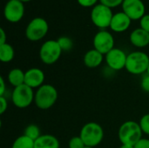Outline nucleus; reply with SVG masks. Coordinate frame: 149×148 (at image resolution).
I'll use <instances>...</instances> for the list:
<instances>
[{
  "label": "nucleus",
  "mask_w": 149,
  "mask_h": 148,
  "mask_svg": "<svg viewBox=\"0 0 149 148\" xmlns=\"http://www.w3.org/2000/svg\"><path fill=\"white\" fill-rule=\"evenodd\" d=\"M142 133L139 123L128 120L120 126L118 136L121 145L134 146L141 139H142Z\"/></svg>",
  "instance_id": "f257e3e1"
},
{
  "label": "nucleus",
  "mask_w": 149,
  "mask_h": 148,
  "mask_svg": "<svg viewBox=\"0 0 149 148\" xmlns=\"http://www.w3.org/2000/svg\"><path fill=\"white\" fill-rule=\"evenodd\" d=\"M79 137L86 147H94L101 143L104 138L102 126L96 122H89L83 126L80 130Z\"/></svg>",
  "instance_id": "f03ea898"
},
{
  "label": "nucleus",
  "mask_w": 149,
  "mask_h": 148,
  "mask_svg": "<svg viewBox=\"0 0 149 148\" xmlns=\"http://www.w3.org/2000/svg\"><path fill=\"white\" fill-rule=\"evenodd\" d=\"M57 99H58L57 89L53 85L46 84L38 88L35 93L34 102L38 108L41 110H47L54 106Z\"/></svg>",
  "instance_id": "7ed1b4c3"
},
{
  "label": "nucleus",
  "mask_w": 149,
  "mask_h": 148,
  "mask_svg": "<svg viewBox=\"0 0 149 148\" xmlns=\"http://www.w3.org/2000/svg\"><path fill=\"white\" fill-rule=\"evenodd\" d=\"M149 65L148 55L143 51H133L127 55L126 70L133 75H141L147 72Z\"/></svg>",
  "instance_id": "20e7f679"
},
{
  "label": "nucleus",
  "mask_w": 149,
  "mask_h": 148,
  "mask_svg": "<svg viewBox=\"0 0 149 148\" xmlns=\"http://www.w3.org/2000/svg\"><path fill=\"white\" fill-rule=\"evenodd\" d=\"M35 94L33 89L25 84L15 87L11 93V100L14 106L17 108L24 109L31 106L34 101Z\"/></svg>",
  "instance_id": "39448f33"
},
{
  "label": "nucleus",
  "mask_w": 149,
  "mask_h": 148,
  "mask_svg": "<svg viewBox=\"0 0 149 148\" xmlns=\"http://www.w3.org/2000/svg\"><path fill=\"white\" fill-rule=\"evenodd\" d=\"M62 51L57 40H47L40 47L39 58L44 64L52 65L58 60Z\"/></svg>",
  "instance_id": "423d86ee"
},
{
  "label": "nucleus",
  "mask_w": 149,
  "mask_h": 148,
  "mask_svg": "<svg viewBox=\"0 0 149 148\" xmlns=\"http://www.w3.org/2000/svg\"><path fill=\"white\" fill-rule=\"evenodd\" d=\"M113 14L112 9L100 3L96 4L91 11V20L93 24L100 29L110 27Z\"/></svg>",
  "instance_id": "0eeeda50"
},
{
  "label": "nucleus",
  "mask_w": 149,
  "mask_h": 148,
  "mask_svg": "<svg viewBox=\"0 0 149 148\" xmlns=\"http://www.w3.org/2000/svg\"><path fill=\"white\" fill-rule=\"evenodd\" d=\"M49 25L45 19L42 17L33 18L25 29V36L30 41H38L48 32Z\"/></svg>",
  "instance_id": "6e6552de"
},
{
  "label": "nucleus",
  "mask_w": 149,
  "mask_h": 148,
  "mask_svg": "<svg viewBox=\"0 0 149 148\" xmlns=\"http://www.w3.org/2000/svg\"><path fill=\"white\" fill-rule=\"evenodd\" d=\"M93 47L103 55L107 54L114 48V38L113 35L107 31H99L93 38Z\"/></svg>",
  "instance_id": "1a4fd4ad"
},
{
  "label": "nucleus",
  "mask_w": 149,
  "mask_h": 148,
  "mask_svg": "<svg viewBox=\"0 0 149 148\" xmlns=\"http://www.w3.org/2000/svg\"><path fill=\"white\" fill-rule=\"evenodd\" d=\"M4 17L10 23L19 22L24 14V3L20 0H10L4 6Z\"/></svg>",
  "instance_id": "9d476101"
},
{
  "label": "nucleus",
  "mask_w": 149,
  "mask_h": 148,
  "mask_svg": "<svg viewBox=\"0 0 149 148\" xmlns=\"http://www.w3.org/2000/svg\"><path fill=\"white\" fill-rule=\"evenodd\" d=\"M127 55L124 51L119 48H113L106 54V62L108 67L113 71H120L126 67Z\"/></svg>",
  "instance_id": "9b49d317"
},
{
  "label": "nucleus",
  "mask_w": 149,
  "mask_h": 148,
  "mask_svg": "<svg viewBox=\"0 0 149 148\" xmlns=\"http://www.w3.org/2000/svg\"><path fill=\"white\" fill-rule=\"evenodd\" d=\"M122 10L131 20H141L145 15V4L141 0H124Z\"/></svg>",
  "instance_id": "f8f14e48"
},
{
  "label": "nucleus",
  "mask_w": 149,
  "mask_h": 148,
  "mask_svg": "<svg viewBox=\"0 0 149 148\" xmlns=\"http://www.w3.org/2000/svg\"><path fill=\"white\" fill-rule=\"evenodd\" d=\"M44 81L45 73L39 68H31L24 73V84L32 89L42 86Z\"/></svg>",
  "instance_id": "ddd939ff"
},
{
  "label": "nucleus",
  "mask_w": 149,
  "mask_h": 148,
  "mask_svg": "<svg viewBox=\"0 0 149 148\" xmlns=\"http://www.w3.org/2000/svg\"><path fill=\"white\" fill-rule=\"evenodd\" d=\"M131 21L132 20L130 19V17L123 11L118 12L113 15L110 24V28L112 29V31L115 32H123L129 28Z\"/></svg>",
  "instance_id": "4468645a"
},
{
  "label": "nucleus",
  "mask_w": 149,
  "mask_h": 148,
  "mask_svg": "<svg viewBox=\"0 0 149 148\" xmlns=\"http://www.w3.org/2000/svg\"><path fill=\"white\" fill-rule=\"evenodd\" d=\"M131 44L138 48H143L149 44V32L141 28L135 29L129 37Z\"/></svg>",
  "instance_id": "2eb2a0df"
},
{
  "label": "nucleus",
  "mask_w": 149,
  "mask_h": 148,
  "mask_svg": "<svg viewBox=\"0 0 149 148\" xmlns=\"http://www.w3.org/2000/svg\"><path fill=\"white\" fill-rule=\"evenodd\" d=\"M103 54L95 49L89 50L84 56V64L88 68H96L103 62Z\"/></svg>",
  "instance_id": "dca6fc26"
},
{
  "label": "nucleus",
  "mask_w": 149,
  "mask_h": 148,
  "mask_svg": "<svg viewBox=\"0 0 149 148\" xmlns=\"http://www.w3.org/2000/svg\"><path fill=\"white\" fill-rule=\"evenodd\" d=\"M34 148H59V141L52 134H42L34 141Z\"/></svg>",
  "instance_id": "f3484780"
},
{
  "label": "nucleus",
  "mask_w": 149,
  "mask_h": 148,
  "mask_svg": "<svg viewBox=\"0 0 149 148\" xmlns=\"http://www.w3.org/2000/svg\"><path fill=\"white\" fill-rule=\"evenodd\" d=\"M24 73L19 68H14L8 73V81L15 88L24 84Z\"/></svg>",
  "instance_id": "a211bd4d"
},
{
  "label": "nucleus",
  "mask_w": 149,
  "mask_h": 148,
  "mask_svg": "<svg viewBox=\"0 0 149 148\" xmlns=\"http://www.w3.org/2000/svg\"><path fill=\"white\" fill-rule=\"evenodd\" d=\"M14 48L8 43L0 44V60L3 63H9L14 58Z\"/></svg>",
  "instance_id": "6ab92c4d"
},
{
  "label": "nucleus",
  "mask_w": 149,
  "mask_h": 148,
  "mask_svg": "<svg viewBox=\"0 0 149 148\" xmlns=\"http://www.w3.org/2000/svg\"><path fill=\"white\" fill-rule=\"evenodd\" d=\"M11 148H34V140L23 134L14 140Z\"/></svg>",
  "instance_id": "aec40b11"
},
{
  "label": "nucleus",
  "mask_w": 149,
  "mask_h": 148,
  "mask_svg": "<svg viewBox=\"0 0 149 148\" xmlns=\"http://www.w3.org/2000/svg\"><path fill=\"white\" fill-rule=\"evenodd\" d=\"M25 136L29 137L30 139H31L32 140H36L37 139H38L42 134H40V130L38 128V126L34 125V124H31V125H29L25 129H24V133Z\"/></svg>",
  "instance_id": "412c9836"
},
{
  "label": "nucleus",
  "mask_w": 149,
  "mask_h": 148,
  "mask_svg": "<svg viewBox=\"0 0 149 148\" xmlns=\"http://www.w3.org/2000/svg\"><path fill=\"white\" fill-rule=\"evenodd\" d=\"M58 43L62 49L63 51H70L72 48V41L70 38L68 37H60L58 40Z\"/></svg>",
  "instance_id": "4be33fe9"
},
{
  "label": "nucleus",
  "mask_w": 149,
  "mask_h": 148,
  "mask_svg": "<svg viewBox=\"0 0 149 148\" xmlns=\"http://www.w3.org/2000/svg\"><path fill=\"white\" fill-rule=\"evenodd\" d=\"M140 126L143 133L149 135V113H147L140 120Z\"/></svg>",
  "instance_id": "5701e85b"
},
{
  "label": "nucleus",
  "mask_w": 149,
  "mask_h": 148,
  "mask_svg": "<svg viewBox=\"0 0 149 148\" xmlns=\"http://www.w3.org/2000/svg\"><path fill=\"white\" fill-rule=\"evenodd\" d=\"M86 147L83 140H81V138L79 136H76L72 138L69 140L68 143V147L69 148H84Z\"/></svg>",
  "instance_id": "b1692460"
},
{
  "label": "nucleus",
  "mask_w": 149,
  "mask_h": 148,
  "mask_svg": "<svg viewBox=\"0 0 149 148\" xmlns=\"http://www.w3.org/2000/svg\"><path fill=\"white\" fill-rule=\"evenodd\" d=\"M100 3L112 9L119 6L120 4H122L124 0H100Z\"/></svg>",
  "instance_id": "393cba45"
},
{
  "label": "nucleus",
  "mask_w": 149,
  "mask_h": 148,
  "mask_svg": "<svg viewBox=\"0 0 149 148\" xmlns=\"http://www.w3.org/2000/svg\"><path fill=\"white\" fill-rule=\"evenodd\" d=\"M140 24H141V29H143L144 31L149 32V14L144 15L142 17V18L140 20Z\"/></svg>",
  "instance_id": "a878e982"
},
{
  "label": "nucleus",
  "mask_w": 149,
  "mask_h": 148,
  "mask_svg": "<svg viewBox=\"0 0 149 148\" xmlns=\"http://www.w3.org/2000/svg\"><path fill=\"white\" fill-rule=\"evenodd\" d=\"M77 1L81 6L87 8V7H92V6L94 7L96 5L97 2L100 0H77Z\"/></svg>",
  "instance_id": "bb28decb"
},
{
  "label": "nucleus",
  "mask_w": 149,
  "mask_h": 148,
  "mask_svg": "<svg viewBox=\"0 0 149 148\" xmlns=\"http://www.w3.org/2000/svg\"><path fill=\"white\" fill-rule=\"evenodd\" d=\"M141 88L144 92H149V75L147 74L143 77L142 80H141Z\"/></svg>",
  "instance_id": "cd10ccee"
},
{
  "label": "nucleus",
  "mask_w": 149,
  "mask_h": 148,
  "mask_svg": "<svg viewBox=\"0 0 149 148\" xmlns=\"http://www.w3.org/2000/svg\"><path fill=\"white\" fill-rule=\"evenodd\" d=\"M134 148H149V140L148 139H141L134 146Z\"/></svg>",
  "instance_id": "c85d7f7f"
},
{
  "label": "nucleus",
  "mask_w": 149,
  "mask_h": 148,
  "mask_svg": "<svg viewBox=\"0 0 149 148\" xmlns=\"http://www.w3.org/2000/svg\"><path fill=\"white\" fill-rule=\"evenodd\" d=\"M8 108L7 99L3 96H0V113L3 114Z\"/></svg>",
  "instance_id": "c756f323"
},
{
  "label": "nucleus",
  "mask_w": 149,
  "mask_h": 148,
  "mask_svg": "<svg viewBox=\"0 0 149 148\" xmlns=\"http://www.w3.org/2000/svg\"><path fill=\"white\" fill-rule=\"evenodd\" d=\"M0 85H1V89H0V96H3V93L5 92V82L3 77H0Z\"/></svg>",
  "instance_id": "7c9ffc66"
},
{
  "label": "nucleus",
  "mask_w": 149,
  "mask_h": 148,
  "mask_svg": "<svg viewBox=\"0 0 149 148\" xmlns=\"http://www.w3.org/2000/svg\"><path fill=\"white\" fill-rule=\"evenodd\" d=\"M0 33H1V39H0V44H3L6 43V35L3 28L0 29Z\"/></svg>",
  "instance_id": "2f4dec72"
},
{
  "label": "nucleus",
  "mask_w": 149,
  "mask_h": 148,
  "mask_svg": "<svg viewBox=\"0 0 149 148\" xmlns=\"http://www.w3.org/2000/svg\"><path fill=\"white\" fill-rule=\"evenodd\" d=\"M120 148H134V146H129V145H121Z\"/></svg>",
  "instance_id": "473e14b6"
},
{
  "label": "nucleus",
  "mask_w": 149,
  "mask_h": 148,
  "mask_svg": "<svg viewBox=\"0 0 149 148\" xmlns=\"http://www.w3.org/2000/svg\"><path fill=\"white\" fill-rule=\"evenodd\" d=\"M21 2H23V3H26V2H30V1H31V0H20Z\"/></svg>",
  "instance_id": "72a5a7b5"
},
{
  "label": "nucleus",
  "mask_w": 149,
  "mask_h": 148,
  "mask_svg": "<svg viewBox=\"0 0 149 148\" xmlns=\"http://www.w3.org/2000/svg\"><path fill=\"white\" fill-rule=\"evenodd\" d=\"M147 74H148L149 75V65H148V71H147Z\"/></svg>",
  "instance_id": "f704fd0d"
},
{
  "label": "nucleus",
  "mask_w": 149,
  "mask_h": 148,
  "mask_svg": "<svg viewBox=\"0 0 149 148\" xmlns=\"http://www.w3.org/2000/svg\"><path fill=\"white\" fill-rule=\"evenodd\" d=\"M84 148H93V147H85Z\"/></svg>",
  "instance_id": "c9c22d12"
}]
</instances>
